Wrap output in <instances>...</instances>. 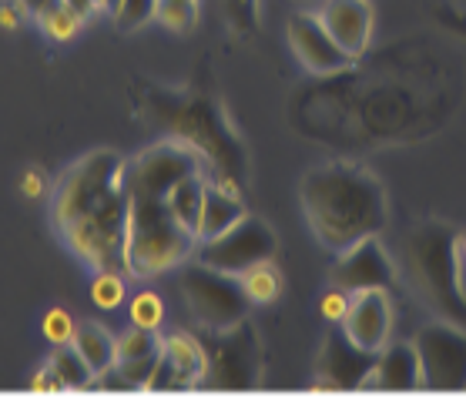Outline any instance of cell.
<instances>
[{
	"label": "cell",
	"instance_id": "obj_25",
	"mask_svg": "<svg viewBox=\"0 0 466 402\" xmlns=\"http://www.w3.org/2000/svg\"><path fill=\"white\" fill-rule=\"evenodd\" d=\"M91 298H95V306L105 308V312L117 308L125 302V278L117 276V272H111V268H101L95 276V286H91Z\"/></svg>",
	"mask_w": 466,
	"mask_h": 402
},
{
	"label": "cell",
	"instance_id": "obj_20",
	"mask_svg": "<svg viewBox=\"0 0 466 402\" xmlns=\"http://www.w3.org/2000/svg\"><path fill=\"white\" fill-rule=\"evenodd\" d=\"M47 366H51L54 376L61 379L64 389L81 392V389H91V386H95V372H91V366L85 362V356L75 349V342H64V346H57Z\"/></svg>",
	"mask_w": 466,
	"mask_h": 402
},
{
	"label": "cell",
	"instance_id": "obj_13",
	"mask_svg": "<svg viewBox=\"0 0 466 402\" xmlns=\"http://www.w3.org/2000/svg\"><path fill=\"white\" fill-rule=\"evenodd\" d=\"M319 17L329 27V34L342 44V51H350L352 57H360L370 47L372 11L366 0H326Z\"/></svg>",
	"mask_w": 466,
	"mask_h": 402
},
{
	"label": "cell",
	"instance_id": "obj_18",
	"mask_svg": "<svg viewBox=\"0 0 466 402\" xmlns=\"http://www.w3.org/2000/svg\"><path fill=\"white\" fill-rule=\"evenodd\" d=\"M75 349L85 356V362L91 366L95 372V382L97 376H105L117 366V339L107 332L105 326H95V322H85V326L75 328Z\"/></svg>",
	"mask_w": 466,
	"mask_h": 402
},
{
	"label": "cell",
	"instance_id": "obj_26",
	"mask_svg": "<svg viewBox=\"0 0 466 402\" xmlns=\"http://www.w3.org/2000/svg\"><path fill=\"white\" fill-rule=\"evenodd\" d=\"M161 362V349L158 352H148V356H138V359H117L115 369L131 382V389H148L151 376L158 369Z\"/></svg>",
	"mask_w": 466,
	"mask_h": 402
},
{
	"label": "cell",
	"instance_id": "obj_7",
	"mask_svg": "<svg viewBox=\"0 0 466 402\" xmlns=\"http://www.w3.org/2000/svg\"><path fill=\"white\" fill-rule=\"evenodd\" d=\"M191 175H202L198 151L181 145V141H161V145H151L148 151H141L138 158L127 161L125 188L131 198L165 201L168 191Z\"/></svg>",
	"mask_w": 466,
	"mask_h": 402
},
{
	"label": "cell",
	"instance_id": "obj_15",
	"mask_svg": "<svg viewBox=\"0 0 466 402\" xmlns=\"http://www.w3.org/2000/svg\"><path fill=\"white\" fill-rule=\"evenodd\" d=\"M370 379L376 389H390V392L420 389L423 386V369H420V356H416L413 342H400V346L376 352V366H372Z\"/></svg>",
	"mask_w": 466,
	"mask_h": 402
},
{
	"label": "cell",
	"instance_id": "obj_24",
	"mask_svg": "<svg viewBox=\"0 0 466 402\" xmlns=\"http://www.w3.org/2000/svg\"><path fill=\"white\" fill-rule=\"evenodd\" d=\"M161 339L155 336V328H127L125 336H117V359H138V356H148V352H158Z\"/></svg>",
	"mask_w": 466,
	"mask_h": 402
},
{
	"label": "cell",
	"instance_id": "obj_5",
	"mask_svg": "<svg viewBox=\"0 0 466 402\" xmlns=\"http://www.w3.org/2000/svg\"><path fill=\"white\" fill-rule=\"evenodd\" d=\"M181 296L188 302L191 316L198 318V326H205L208 332L242 326L252 306V298L242 288V278L215 272L202 262L188 265L181 272Z\"/></svg>",
	"mask_w": 466,
	"mask_h": 402
},
{
	"label": "cell",
	"instance_id": "obj_27",
	"mask_svg": "<svg viewBox=\"0 0 466 402\" xmlns=\"http://www.w3.org/2000/svg\"><path fill=\"white\" fill-rule=\"evenodd\" d=\"M158 17V0H121V7L115 11V21L121 31H135L141 24H148Z\"/></svg>",
	"mask_w": 466,
	"mask_h": 402
},
{
	"label": "cell",
	"instance_id": "obj_34",
	"mask_svg": "<svg viewBox=\"0 0 466 402\" xmlns=\"http://www.w3.org/2000/svg\"><path fill=\"white\" fill-rule=\"evenodd\" d=\"M17 11H24L17 0L14 4H0V21H4V27H17Z\"/></svg>",
	"mask_w": 466,
	"mask_h": 402
},
{
	"label": "cell",
	"instance_id": "obj_22",
	"mask_svg": "<svg viewBox=\"0 0 466 402\" xmlns=\"http://www.w3.org/2000/svg\"><path fill=\"white\" fill-rule=\"evenodd\" d=\"M37 24H41L44 34H47V37H54V41H71V37L77 34V27H81L85 21H81V17H77V14L71 11L64 0H57L54 7H47V11L37 17Z\"/></svg>",
	"mask_w": 466,
	"mask_h": 402
},
{
	"label": "cell",
	"instance_id": "obj_17",
	"mask_svg": "<svg viewBox=\"0 0 466 402\" xmlns=\"http://www.w3.org/2000/svg\"><path fill=\"white\" fill-rule=\"evenodd\" d=\"M245 218V208L238 195L218 188V185H208L205 188V208H202V222H198V242H208L215 235L228 232L235 222Z\"/></svg>",
	"mask_w": 466,
	"mask_h": 402
},
{
	"label": "cell",
	"instance_id": "obj_8",
	"mask_svg": "<svg viewBox=\"0 0 466 402\" xmlns=\"http://www.w3.org/2000/svg\"><path fill=\"white\" fill-rule=\"evenodd\" d=\"M416 356L423 386L440 392L466 389V332L446 322H430L416 332Z\"/></svg>",
	"mask_w": 466,
	"mask_h": 402
},
{
	"label": "cell",
	"instance_id": "obj_6",
	"mask_svg": "<svg viewBox=\"0 0 466 402\" xmlns=\"http://www.w3.org/2000/svg\"><path fill=\"white\" fill-rule=\"evenodd\" d=\"M276 252H279L276 232L262 218L245 215L242 222H235L228 232L215 235L208 242H198L195 262L208 265L215 272H225V276H245L255 265L272 262Z\"/></svg>",
	"mask_w": 466,
	"mask_h": 402
},
{
	"label": "cell",
	"instance_id": "obj_11",
	"mask_svg": "<svg viewBox=\"0 0 466 402\" xmlns=\"http://www.w3.org/2000/svg\"><path fill=\"white\" fill-rule=\"evenodd\" d=\"M396 278V268H392L390 255L382 252L380 238H362V242L350 245L342 258L332 268V286L342 288V292H366V288H386L392 286Z\"/></svg>",
	"mask_w": 466,
	"mask_h": 402
},
{
	"label": "cell",
	"instance_id": "obj_19",
	"mask_svg": "<svg viewBox=\"0 0 466 402\" xmlns=\"http://www.w3.org/2000/svg\"><path fill=\"white\" fill-rule=\"evenodd\" d=\"M205 188H208V181L202 175H191V178L178 181L175 188L168 191V212L178 218L185 228H188L195 238H198V222H202V208H205Z\"/></svg>",
	"mask_w": 466,
	"mask_h": 402
},
{
	"label": "cell",
	"instance_id": "obj_16",
	"mask_svg": "<svg viewBox=\"0 0 466 402\" xmlns=\"http://www.w3.org/2000/svg\"><path fill=\"white\" fill-rule=\"evenodd\" d=\"M161 356L168 362L171 369L178 372L181 379V389H195L198 382L208 376V359H205V346L202 339H195V336H168V339H161Z\"/></svg>",
	"mask_w": 466,
	"mask_h": 402
},
{
	"label": "cell",
	"instance_id": "obj_1",
	"mask_svg": "<svg viewBox=\"0 0 466 402\" xmlns=\"http://www.w3.org/2000/svg\"><path fill=\"white\" fill-rule=\"evenodd\" d=\"M302 212L316 238L332 252L372 238L386 225V191L372 175L350 165L309 171L299 188Z\"/></svg>",
	"mask_w": 466,
	"mask_h": 402
},
{
	"label": "cell",
	"instance_id": "obj_10",
	"mask_svg": "<svg viewBox=\"0 0 466 402\" xmlns=\"http://www.w3.org/2000/svg\"><path fill=\"white\" fill-rule=\"evenodd\" d=\"M205 359H208V372L215 376V386L222 389H248L252 386V346L255 336L242 326L222 328L212 332V339L202 342Z\"/></svg>",
	"mask_w": 466,
	"mask_h": 402
},
{
	"label": "cell",
	"instance_id": "obj_33",
	"mask_svg": "<svg viewBox=\"0 0 466 402\" xmlns=\"http://www.w3.org/2000/svg\"><path fill=\"white\" fill-rule=\"evenodd\" d=\"M17 4L24 7V14H31V17H41V14L47 11V7H54L57 0H17Z\"/></svg>",
	"mask_w": 466,
	"mask_h": 402
},
{
	"label": "cell",
	"instance_id": "obj_28",
	"mask_svg": "<svg viewBox=\"0 0 466 402\" xmlns=\"http://www.w3.org/2000/svg\"><path fill=\"white\" fill-rule=\"evenodd\" d=\"M161 318H165V306H161V298L155 292H141L135 302H131V322L141 328H155L158 332Z\"/></svg>",
	"mask_w": 466,
	"mask_h": 402
},
{
	"label": "cell",
	"instance_id": "obj_29",
	"mask_svg": "<svg viewBox=\"0 0 466 402\" xmlns=\"http://www.w3.org/2000/svg\"><path fill=\"white\" fill-rule=\"evenodd\" d=\"M75 318L67 316L64 308H51L47 316H44L41 322V332H44V339L54 342V346H64V342H71L75 339Z\"/></svg>",
	"mask_w": 466,
	"mask_h": 402
},
{
	"label": "cell",
	"instance_id": "obj_21",
	"mask_svg": "<svg viewBox=\"0 0 466 402\" xmlns=\"http://www.w3.org/2000/svg\"><path fill=\"white\" fill-rule=\"evenodd\" d=\"M242 278V288L245 296L252 298V306H262V302H272V298L279 296V288H282V278H279L276 265L265 262V265H255V268H248Z\"/></svg>",
	"mask_w": 466,
	"mask_h": 402
},
{
	"label": "cell",
	"instance_id": "obj_36",
	"mask_svg": "<svg viewBox=\"0 0 466 402\" xmlns=\"http://www.w3.org/2000/svg\"><path fill=\"white\" fill-rule=\"evenodd\" d=\"M117 7H121V0H101V11H107V14H115Z\"/></svg>",
	"mask_w": 466,
	"mask_h": 402
},
{
	"label": "cell",
	"instance_id": "obj_9",
	"mask_svg": "<svg viewBox=\"0 0 466 402\" xmlns=\"http://www.w3.org/2000/svg\"><path fill=\"white\" fill-rule=\"evenodd\" d=\"M289 47L296 51L299 64L312 75H339L352 67L350 51H342V44L329 34L319 14H296L289 21Z\"/></svg>",
	"mask_w": 466,
	"mask_h": 402
},
{
	"label": "cell",
	"instance_id": "obj_2",
	"mask_svg": "<svg viewBox=\"0 0 466 402\" xmlns=\"http://www.w3.org/2000/svg\"><path fill=\"white\" fill-rule=\"evenodd\" d=\"M195 248H198V238L168 212L165 201L131 198L125 238V262L131 276H161L175 265L188 262Z\"/></svg>",
	"mask_w": 466,
	"mask_h": 402
},
{
	"label": "cell",
	"instance_id": "obj_32",
	"mask_svg": "<svg viewBox=\"0 0 466 402\" xmlns=\"http://www.w3.org/2000/svg\"><path fill=\"white\" fill-rule=\"evenodd\" d=\"M64 4H67L81 21H87V17H95V14L101 11V0H64Z\"/></svg>",
	"mask_w": 466,
	"mask_h": 402
},
{
	"label": "cell",
	"instance_id": "obj_12",
	"mask_svg": "<svg viewBox=\"0 0 466 402\" xmlns=\"http://www.w3.org/2000/svg\"><path fill=\"white\" fill-rule=\"evenodd\" d=\"M342 332L350 336L352 346H360L366 352L386 349L392 326V308L390 298L382 288H366V292H352L346 316H342Z\"/></svg>",
	"mask_w": 466,
	"mask_h": 402
},
{
	"label": "cell",
	"instance_id": "obj_35",
	"mask_svg": "<svg viewBox=\"0 0 466 402\" xmlns=\"http://www.w3.org/2000/svg\"><path fill=\"white\" fill-rule=\"evenodd\" d=\"M456 258H460V282H463V292H466V232L456 235Z\"/></svg>",
	"mask_w": 466,
	"mask_h": 402
},
{
	"label": "cell",
	"instance_id": "obj_31",
	"mask_svg": "<svg viewBox=\"0 0 466 402\" xmlns=\"http://www.w3.org/2000/svg\"><path fill=\"white\" fill-rule=\"evenodd\" d=\"M34 389L37 392H64V386H61V379L54 376L51 366H47V369H41V376L34 379Z\"/></svg>",
	"mask_w": 466,
	"mask_h": 402
},
{
	"label": "cell",
	"instance_id": "obj_14",
	"mask_svg": "<svg viewBox=\"0 0 466 402\" xmlns=\"http://www.w3.org/2000/svg\"><path fill=\"white\" fill-rule=\"evenodd\" d=\"M376 366V352H366L352 346L350 336H332L326 342V356H322V376H329V386L336 389H352L360 386Z\"/></svg>",
	"mask_w": 466,
	"mask_h": 402
},
{
	"label": "cell",
	"instance_id": "obj_23",
	"mask_svg": "<svg viewBox=\"0 0 466 402\" xmlns=\"http://www.w3.org/2000/svg\"><path fill=\"white\" fill-rule=\"evenodd\" d=\"M158 21L168 31H191L198 21V0H158Z\"/></svg>",
	"mask_w": 466,
	"mask_h": 402
},
{
	"label": "cell",
	"instance_id": "obj_30",
	"mask_svg": "<svg viewBox=\"0 0 466 402\" xmlns=\"http://www.w3.org/2000/svg\"><path fill=\"white\" fill-rule=\"evenodd\" d=\"M346 306H350V292H342V288L332 286V292L322 298V316H326L329 322H342Z\"/></svg>",
	"mask_w": 466,
	"mask_h": 402
},
{
	"label": "cell",
	"instance_id": "obj_3",
	"mask_svg": "<svg viewBox=\"0 0 466 402\" xmlns=\"http://www.w3.org/2000/svg\"><path fill=\"white\" fill-rule=\"evenodd\" d=\"M410 276L416 278L420 296L443 312L446 318L466 316V292L460 282V258H456V235L443 225H423L406 242Z\"/></svg>",
	"mask_w": 466,
	"mask_h": 402
},
{
	"label": "cell",
	"instance_id": "obj_4",
	"mask_svg": "<svg viewBox=\"0 0 466 402\" xmlns=\"http://www.w3.org/2000/svg\"><path fill=\"white\" fill-rule=\"evenodd\" d=\"M125 171L127 161L117 158L115 151H95L64 171V178L57 181V191H54L57 232L64 235L67 228H75L81 218L97 212L111 195L125 188Z\"/></svg>",
	"mask_w": 466,
	"mask_h": 402
}]
</instances>
